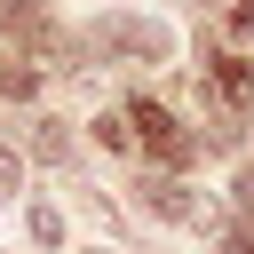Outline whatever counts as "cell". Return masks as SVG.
<instances>
[{
	"instance_id": "cell-1",
	"label": "cell",
	"mask_w": 254,
	"mask_h": 254,
	"mask_svg": "<svg viewBox=\"0 0 254 254\" xmlns=\"http://www.w3.org/2000/svg\"><path fill=\"white\" fill-rule=\"evenodd\" d=\"M95 40H103L111 56H143V64H167V56H175L167 24H151V16H103V24H95Z\"/></svg>"
},
{
	"instance_id": "cell-4",
	"label": "cell",
	"mask_w": 254,
	"mask_h": 254,
	"mask_svg": "<svg viewBox=\"0 0 254 254\" xmlns=\"http://www.w3.org/2000/svg\"><path fill=\"white\" fill-rule=\"evenodd\" d=\"M0 24H8V32H24L32 48H48V24H40V0H0Z\"/></svg>"
},
{
	"instance_id": "cell-7",
	"label": "cell",
	"mask_w": 254,
	"mask_h": 254,
	"mask_svg": "<svg viewBox=\"0 0 254 254\" xmlns=\"http://www.w3.org/2000/svg\"><path fill=\"white\" fill-rule=\"evenodd\" d=\"M16 190V151H0V198Z\"/></svg>"
},
{
	"instance_id": "cell-6",
	"label": "cell",
	"mask_w": 254,
	"mask_h": 254,
	"mask_svg": "<svg viewBox=\"0 0 254 254\" xmlns=\"http://www.w3.org/2000/svg\"><path fill=\"white\" fill-rule=\"evenodd\" d=\"M230 198H238V206H254V159L238 167V183H230Z\"/></svg>"
},
{
	"instance_id": "cell-5",
	"label": "cell",
	"mask_w": 254,
	"mask_h": 254,
	"mask_svg": "<svg viewBox=\"0 0 254 254\" xmlns=\"http://www.w3.org/2000/svg\"><path fill=\"white\" fill-rule=\"evenodd\" d=\"M32 238H40V246H56V238H64V222H56V206H32Z\"/></svg>"
},
{
	"instance_id": "cell-3",
	"label": "cell",
	"mask_w": 254,
	"mask_h": 254,
	"mask_svg": "<svg viewBox=\"0 0 254 254\" xmlns=\"http://www.w3.org/2000/svg\"><path fill=\"white\" fill-rule=\"evenodd\" d=\"M143 206L151 214H175V222H198V198H183L175 183H143Z\"/></svg>"
},
{
	"instance_id": "cell-2",
	"label": "cell",
	"mask_w": 254,
	"mask_h": 254,
	"mask_svg": "<svg viewBox=\"0 0 254 254\" xmlns=\"http://www.w3.org/2000/svg\"><path fill=\"white\" fill-rule=\"evenodd\" d=\"M127 135H135L143 151H159L167 167H183V159H190V135H183V127H175V111H159L151 95H135V103H127Z\"/></svg>"
}]
</instances>
